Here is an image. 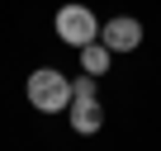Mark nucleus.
<instances>
[{
	"mask_svg": "<svg viewBox=\"0 0 161 151\" xmlns=\"http://www.w3.org/2000/svg\"><path fill=\"white\" fill-rule=\"evenodd\" d=\"M24 95L38 113H62L71 104V81L57 71V66H38L29 81H24Z\"/></svg>",
	"mask_w": 161,
	"mask_h": 151,
	"instance_id": "1",
	"label": "nucleus"
},
{
	"mask_svg": "<svg viewBox=\"0 0 161 151\" xmlns=\"http://www.w3.org/2000/svg\"><path fill=\"white\" fill-rule=\"evenodd\" d=\"M52 33L66 43V47H86V43H95L100 38V19L90 14V5H62L57 14H52Z\"/></svg>",
	"mask_w": 161,
	"mask_h": 151,
	"instance_id": "2",
	"label": "nucleus"
},
{
	"mask_svg": "<svg viewBox=\"0 0 161 151\" xmlns=\"http://www.w3.org/2000/svg\"><path fill=\"white\" fill-rule=\"evenodd\" d=\"M100 43H104L109 52H137V47H142V24H137L133 14H114V19L100 24Z\"/></svg>",
	"mask_w": 161,
	"mask_h": 151,
	"instance_id": "3",
	"label": "nucleus"
},
{
	"mask_svg": "<svg viewBox=\"0 0 161 151\" xmlns=\"http://www.w3.org/2000/svg\"><path fill=\"white\" fill-rule=\"evenodd\" d=\"M66 123H71V132H80V137H95V132L104 128V104H100V99H71V104H66Z\"/></svg>",
	"mask_w": 161,
	"mask_h": 151,
	"instance_id": "4",
	"label": "nucleus"
},
{
	"mask_svg": "<svg viewBox=\"0 0 161 151\" xmlns=\"http://www.w3.org/2000/svg\"><path fill=\"white\" fill-rule=\"evenodd\" d=\"M109 61H114V52H109L100 38L80 47V66H86V76H104V71H109Z\"/></svg>",
	"mask_w": 161,
	"mask_h": 151,
	"instance_id": "5",
	"label": "nucleus"
},
{
	"mask_svg": "<svg viewBox=\"0 0 161 151\" xmlns=\"http://www.w3.org/2000/svg\"><path fill=\"white\" fill-rule=\"evenodd\" d=\"M100 76H76V81H71V99H100Z\"/></svg>",
	"mask_w": 161,
	"mask_h": 151,
	"instance_id": "6",
	"label": "nucleus"
}]
</instances>
